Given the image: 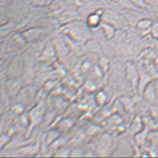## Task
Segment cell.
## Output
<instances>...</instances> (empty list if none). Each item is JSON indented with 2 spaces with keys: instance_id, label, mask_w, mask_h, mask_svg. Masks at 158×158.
Returning <instances> with one entry per match:
<instances>
[{
  "instance_id": "cell-1",
  "label": "cell",
  "mask_w": 158,
  "mask_h": 158,
  "mask_svg": "<svg viewBox=\"0 0 158 158\" xmlns=\"http://www.w3.org/2000/svg\"><path fill=\"white\" fill-rule=\"evenodd\" d=\"M89 22H90L91 25H97L100 22V16H98L97 14L92 15V16H90V18H89Z\"/></svg>"
},
{
  "instance_id": "cell-2",
  "label": "cell",
  "mask_w": 158,
  "mask_h": 158,
  "mask_svg": "<svg viewBox=\"0 0 158 158\" xmlns=\"http://www.w3.org/2000/svg\"><path fill=\"white\" fill-rule=\"evenodd\" d=\"M151 33H152V35L154 37H158V22H156V23L153 24Z\"/></svg>"
},
{
  "instance_id": "cell-3",
  "label": "cell",
  "mask_w": 158,
  "mask_h": 158,
  "mask_svg": "<svg viewBox=\"0 0 158 158\" xmlns=\"http://www.w3.org/2000/svg\"><path fill=\"white\" fill-rule=\"evenodd\" d=\"M150 25H151V22L150 21H141V22H139V24H138V27H141L140 29H148V27H150Z\"/></svg>"
}]
</instances>
